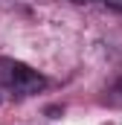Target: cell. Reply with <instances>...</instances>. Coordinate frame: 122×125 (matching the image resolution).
Listing matches in <instances>:
<instances>
[{"mask_svg":"<svg viewBox=\"0 0 122 125\" xmlns=\"http://www.w3.org/2000/svg\"><path fill=\"white\" fill-rule=\"evenodd\" d=\"M0 87H6L12 93H20V96H32L47 87V79L38 70H32L29 64L3 55L0 58Z\"/></svg>","mask_w":122,"mask_h":125,"instance_id":"6da1fadb","label":"cell"},{"mask_svg":"<svg viewBox=\"0 0 122 125\" xmlns=\"http://www.w3.org/2000/svg\"><path fill=\"white\" fill-rule=\"evenodd\" d=\"M73 3H87V0H73Z\"/></svg>","mask_w":122,"mask_h":125,"instance_id":"3957f363","label":"cell"},{"mask_svg":"<svg viewBox=\"0 0 122 125\" xmlns=\"http://www.w3.org/2000/svg\"><path fill=\"white\" fill-rule=\"evenodd\" d=\"M102 6H108V9H113V12H122V0H99Z\"/></svg>","mask_w":122,"mask_h":125,"instance_id":"7a4b0ae2","label":"cell"}]
</instances>
